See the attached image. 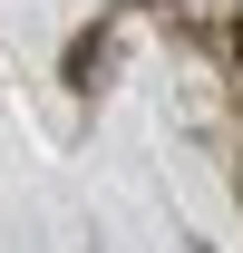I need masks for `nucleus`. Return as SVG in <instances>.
<instances>
[{"label": "nucleus", "mask_w": 243, "mask_h": 253, "mask_svg": "<svg viewBox=\"0 0 243 253\" xmlns=\"http://www.w3.org/2000/svg\"><path fill=\"white\" fill-rule=\"evenodd\" d=\"M234 68H243V20H234Z\"/></svg>", "instance_id": "f257e3e1"}]
</instances>
